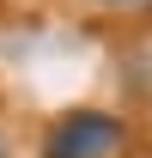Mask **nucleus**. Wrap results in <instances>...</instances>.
Masks as SVG:
<instances>
[{
	"label": "nucleus",
	"instance_id": "obj_1",
	"mask_svg": "<svg viewBox=\"0 0 152 158\" xmlns=\"http://www.w3.org/2000/svg\"><path fill=\"white\" fill-rule=\"evenodd\" d=\"M128 128L110 110H67V116L43 134V158H122Z\"/></svg>",
	"mask_w": 152,
	"mask_h": 158
},
{
	"label": "nucleus",
	"instance_id": "obj_2",
	"mask_svg": "<svg viewBox=\"0 0 152 158\" xmlns=\"http://www.w3.org/2000/svg\"><path fill=\"white\" fill-rule=\"evenodd\" d=\"M91 6H103V12H152V0H91Z\"/></svg>",
	"mask_w": 152,
	"mask_h": 158
}]
</instances>
